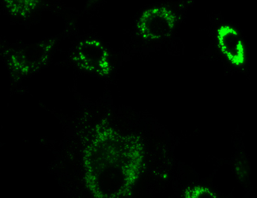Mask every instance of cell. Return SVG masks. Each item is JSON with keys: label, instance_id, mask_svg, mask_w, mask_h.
Returning <instances> with one entry per match:
<instances>
[{"label": "cell", "instance_id": "cell-1", "mask_svg": "<svg viewBox=\"0 0 257 198\" xmlns=\"http://www.w3.org/2000/svg\"><path fill=\"white\" fill-rule=\"evenodd\" d=\"M144 160L143 146L135 137L104 128L85 155L87 186L96 196H127L141 175Z\"/></svg>", "mask_w": 257, "mask_h": 198}, {"label": "cell", "instance_id": "cell-3", "mask_svg": "<svg viewBox=\"0 0 257 198\" xmlns=\"http://www.w3.org/2000/svg\"><path fill=\"white\" fill-rule=\"evenodd\" d=\"M75 64L87 72L106 76L112 71L109 53L102 43L95 39L81 41L73 56Z\"/></svg>", "mask_w": 257, "mask_h": 198}, {"label": "cell", "instance_id": "cell-4", "mask_svg": "<svg viewBox=\"0 0 257 198\" xmlns=\"http://www.w3.org/2000/svg\"><path fill=\"white\" fill-rule=\"evenodd\" d=\"M50 48L49 44L25 46L22 50L16 51L10 56V67L22 75L34 72L46 62Z\"/></svg>", "mask_w": 257, "mask_h": 198}, {"label": "cell", "instance_id": "cell-5", "mask_svg": "<svg viewBox=\"0 0 257 198\" xmlns=\"http://www.w3.org/2000/svg\"><path fill=\"white\" fill-rule=\"evenodd\" d=\"M217 41L222 54L234 67H241L246 61L244 41L239 32L229 25H222L217 30Z\"/></svg>", "mask_w": 257, "mask_h": 198}, {"label": "cell", "instance_id": "cell-6", "mask_svg": "<svg viewBox=\"0 0 257 198\" xmlns=\"http://www.w3.org/2000/svg\"><path fill=\"white\" fill-rule=\"evenodd\" d=\"M6 8L11 15L16 18H26L38 8L37 1H7Z\"/></svg>", "mask_w": 257, "mask_h": 198}, {"label": "cell", "instance_id": "cell-7", "mask_svg": "<svg viewBox=\"0 0 257 198\" xmlns=\"http://www.w3.org/2000/svg\"><path fill=\"white\" fill-rule=\"evenodd\" d=\"M183 196L187 198L217 197L214 191L211 190L208 187L203 185H196L188 188L184 192Z\"/></svg>", "mask_w": 257, "mask_h": 198}, {"label": "cell", "instance_id": "cell-2", "mask_svg": "<svg viewBox=\"0 0 257 198\" xmlns=\"http://www.w3.org/2000/svg\"><path fill=\"white\" fill-rule=\"evenodd\" d=\"M177 16L166 7H155L146 10L140 15L138 31L143 39L158 41L173 33L177 25Z\"/></svg>", "mask_w": 257, "mask_h": 198}]
</instances>
